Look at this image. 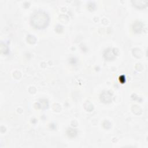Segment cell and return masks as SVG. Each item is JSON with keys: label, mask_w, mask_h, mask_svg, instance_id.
Masks as SVG:
<instances>
[{"label": "cell", "mask_w": 148, "mask_h": 148, "mask_svg": "<svg viewBox=\"0 0 148 148\" xmlns=\"http://www.w3.org/2000/svg\"><path fill=\"white\" fill-rule=\"evenodd\" d=\"M49 21L48 14L43 11H37L31 17L30 23L32 27L36 29H43L47 27Z\"/></svg>", "instance_id": "1"}, {"label": "cell", "mask_w": 148, "mask_h": 148, "mask_svg": "<svg viewBox=\"0 0 148 148\" xmlns=\"http://www.w3.org/2000/svg\"><path fill=\"white\" fill-rule=\"evenodd\" d=\"M117 51L115 49L108 48L104 51L103 57L106 60H112L116 58L117 56Z\"/></svg>", "instance_id": "2"}, {"label": "cell", "mask_w": 148, "mask_h": 148, "mask_svg": "<svg viewBox=\"0 0 148 148\" xmlns=\"http://www.w3.org/2000/svg\"><path fill=\"white\" fill-rule=\"evenodd\" d=\"M113 94L109 91H105L102 92L100 95L101 101L105 103H108L112 101Z\"/></svg>", "instance_id": "3"}, {"label": "cell", "mask_w": 148, "mask_h": 148, "mask_svg": "<svg viewBox=\"0 0 148 148\" xmlns=\"http://www.w3.org/2000/svg\"><path fill=\"white\" fill-rule=\"evenodd\" d=\"M133 5L138 9H143L147 6L148 2L147 1H141V0H135L131 1Z\"/></svg>", "instance_id": "4"}, {"label": "cell", "mask_w": 148, "mask_h": 148, "mask_svg": "<svg viewBox=\"0 0 148 148\" xmlns=\"http://www.w3.org/2000/svg\"><path fill=\"white\" fill-rule=\"evenodd\" d=\"M87 7H88V8L90 10H93L94 9V8H95V3H93V2H90L88 4Z\"/></svg>", "instance_id": "8"}, {"label": "cell", "mask_w": 148, "mask_h": 148, "mask_svg": "<svg viewBox=\"0 0 148 148\" xmlns=\"http://www.w3.org/2000/svg\"><path fill=\"white\" fill-rule=\"evenodd\" d=\"M132 27L135 33H140L143 29V24L140 21H136L132 24Z\"/></svg>", "instance_id": "5"}, {"label": "cell", "mask_w": 148, "mask_h": 148, "mask_svg": "<svg viewBox=\"0 0 148 148\" xmlns=\"http://www.w3.org/2000/svg\"><path fill=\"white\" fill-rule=\"evenodd\" d=\"M1 50L2 53H4V54H6L8 52V47L3 43H1Z\"/></svg>", "instance_id": "7"}, {"label": "cell", "mask_w": 148, "mask_h": 148, "mask_svg": "<svg viewBox=\"0 0 148 148\" xmlns=\"http://www.w3.org/2000/svg\"><path fill=\"white\" fill-rule=\"evenodd\" d=\"M77 132L76 130L72 128H69L66 131V134H67L68 136L70 138L75 137L77 135Z\"/></svg>", "instance_id": "6"}]
</instances>
